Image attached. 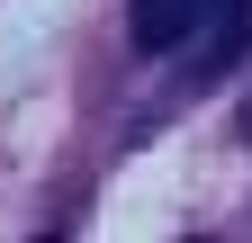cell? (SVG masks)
Masks as SVG:
<instances>
[{"instance_id":"1","label":"cell","mask_w":252,"mask_h":243,"mask_svg":"<svg viewBox=\"0 0 252 243\" xmlns=\"http://www.w3.org/2000/svg\"><path fill=\"white\" fill-rule=\"evenodd\" d=\"M216 9H225V0H135V9H126V27H135L144 54H180Z\"/></svg>"}]
</instances>
